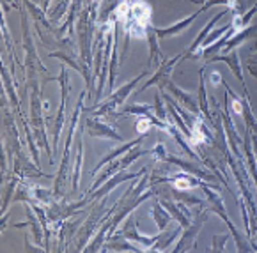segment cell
I'll use <instances>...</instances> for the list:
<instances>
[{
    "label": "cell",
    "mask_w": 257,
    "mask_h": 253,
    "mask_svg": "<svg viewBox=\"0 0 257 253\" xmlns=\"http://www.w3.org/2000/svg\"><path fill=\"white\" fill-rule=\"evenodd\" d=\"M149 71H142L137 78H133L130 83H124L121 89H117L115 92H112V94L106 98L105 103H101V105H96L92 106V108H89V112H91L92 115H96V117H99V115H108L112 114L113 110L117 108V106H121L122 103L126 101V98H128L130 94H132V91L135 89V85L140 82V80L144 78V76H148Z\"/></svg>",
    "instance_id": "1"
},
{
    "label": "cell",
    "mask_w": 257,
    "mask_h": 253,
    "mask_svg": "<svg viewBox=\"0 0 257 253\" xmlns=\"http://www.w3.org/2000/svg\"><path fill=\"white\" fill-rule=\"evenodd\" d=\"M201 188H202V191L206 193V198H208L209 204L213 205L215 212L220 216V218L223 219V221L227 223V225H229V228H231L232 235H234V239H236V249H238V251H248V249H252L250 246H246V241H243V237L239 235V232L236 230L234 223H232L231 219H229V216H227L225 205H223V200H222V196H220V193H218V188H216V186L209 188V186L206 184V182H202Z\"/></svg>",
    "instance_id": "2"
},
{
    "label": "cell",
    "mask_w": 257,
    "mask_h": 253,
    "mask_svg": "<svg viewBox=\"0 0 257 253\" xmlns=\"http://www.w3.org/2000/svg\"><path fill=\"white\" fill-rule=\"evenodd\" d=\"M208 216H209V211L193 212V221L190 223V227L185 228V232H183L181 239H179V242H178V246L174 248V251H185V249H188L190 242H195L197 241V235L201 234L202 225L206 223Z\"/></svg>",
    "instance_id": "3"
},
{
    "label": "cell",
    "mask_w": 257,
    "mask_h": 253,
    "mask_svg": "<svg viewBox=\"0 0 257 253\" xmlns=\"http://www.w3.org/2000/svg\"><path fill=\"white\" fill-rule=\"evenodd\" d=\"M151 168V165L149 166H144V168H140L139 172H124V170H121V172H117L115 175H112V177L106 181V184H103L101 188L98 189V191H92L91 193V196H89V200H94V198H105L106 195H108L110 191H112L113 188H117L121 182H124V181H132V179H137V177H140V175L144 174L146 170H149Z\"/></svg>",
    "instance_id": "4"
},
{
    "label": "cell",
    "mask_w": 257,
    "mask_h": 253,
    "mask_svg": "<svg viewBox=\"0 0 257 253\" xmlns=\"http://www.w3.org/2000/svg\"><path fill=\"white\" fill-rule=\"evenodd\" d=\"M162 161H167V163H172V165H178L179 168H183L185 172H188V174L195 175V177L202 179V181H208V182H215L216 184V177L213 174H209L208 170H206L204 166L199 165V163L193 159V161H186V159H181V158H176V156H170V154H165L163 156Z\"/></svg>",
    "instance_id": "5"
},
{
    "label": "cell",
    "mask_w": 257,
    "mask_h": 253,
    "mask_svg": "<svg viewBox=\"0 0 257 253\" xmlns=\"http://www.w3.org/2000/svg\"><path fill=\"white\" fill-rule=\"evenodd\" d=\"M160 89H169V92L172 94V98L174 99H178L179 103H181L183 106H185L186 110H188L190 114H193V115H199V112H201V108H199V101H197L195 98H193L192 94H188V92H185V91H181V89L176 85L174 82L170 78H167L165 82L160 85Z\"/></svg>",
    "instance_id": "6"
},
{
    "label": "cell",
    "mask_w": 257,
    "mask_h": 253,
    "mask_svg": "<svg viewBox=\"0 0 257 253\" xmlns=\"http://www.w3.org/2000/svg\"><path fill=\"white\" fill-rule=\"evenodd\" d=\"M183 59V53H179V55H176L174 59H172V61H163L162 62V66H160L158 69H156V73L155 75L151 76V78L148 80V82L144 83V85H142V87H139L135 91V94H140V92H144L146 89H149V87H153V85H156V83H158V85H162L163 82H165L167 78H169V75L170 73H172V69H174V66L178 64L179 61H181Z\"/></svg>",
    "instance_id": "7"
},
{
    "label": "cell",
    "mask_w": 257,
    "mask_h": 253,
    "mask_svg": "<svg viewBox=\"0 0 257 253\" xmlns=\"http://www.w3.org/2000/svg\"><path fill=\"white\" fill-rule=\"evenodd\" d=\"M223 15H227V8L223 9L222 13H218V15L215 16L213 20H209L208 25L202 29V32L195 38V41L190 45V48L186 50L185 53H183V59H197V57H201V53H202V43H204V39L208 38V34L211 32V27H215V23L218 22L220 18H223Z\"/></svg>",
    "instance_id": "8"
},
{
    "label": "cell",
    "mask_w": 257,
    "mask_h": 253,
    "mask_svg": "<svg viewBox=\"0 0 257 253\" xmlns=\"http://www.w3.org/2000/svg\"><path fill=\"white\" fill-rule=\"evenodd\" d=\"M117 235H122L126 241L139 242V244L142 246V249H151L153 246H155V242L158 241V235H153V237H149V235H140L139 228H137V223H130V221H126L124 228L119 230Z\"/></svg>",
    "instance_id": "9"
},
{
    "label": "cell",
    "mask_w": 257,
    "mask_h": 253,
    "mask_svg": "<svg viewBox=\"0 0 257 253\" xmlns=\"http://www.w3.org/2000/svg\"><path fill=\"white\" fill-rule=\"evenodd\" d=\"M222 121H223V126H225V135H227V140H229V144H231L232 152L236 154V158L241 159V152H239L238 145L243 144V140H241V136L238 135V131H236L232 119L229 117V106H227V103H225V110H223V114H222Z\"/></svg>",
    "instance_id": "10"
},
{
    "label": "cell",
    "mask_w": 257,
    "mask_h": 253,
    "mask_svg": "<svg viewBox=\"0 0 257 253\" xmlns=\"http://www.w3.org/2000/svg\"><path fill=\"white\" fill-rule=\"evenodd\" d=\"M85 128H87L91 136H101V138H112V140H117V142H122V136L112 126L103 124V122L96 121V119H87L85 121Z\"/></svg>",
    "instance_id": "11"
},
{
    "label": "cell",
    "mask_w": 257,
    "mask_h": 253,
    "mask_svg": "<svg viewBox=\"0 0 257 253\" xmlns=\"http://www.w3.org/2000/svg\"><path fill=\"white\" fill-rule=\"evenodd\" d=\"M208 62H225L229 68H231V71L234 73V76L239 80L241 83H245V80H243V73H241V62H239V52L238 50H232V52L225 53V55H211V57L206 59Z\"/></svg>",
    "instance_id": "12"
},
{
    "label": "cell",
    "mask_w": 257,
    "mask_h": 253,
    "mask_svg": "<svg viewBox=\"0 0 257 253\" xmlns=\"http://www.w3.org/2000/svg\"><path fill=\"white\" fill-rule=\"evenodd\" d=\"M201 15V13L197 11V13H193V15H190L188 18H185V20H179L178 23H174V25H170V27H165V29H156V34H158V38L160 39H165V38H170V36H178V34H181L183 31H186L190 25H192L193 22H195V18L197 16Z\"/></svg>",
    "instance_id": "13"
},
{
    "label": "cell",
    "mask_w": 257,
    "mask_h": 253,
    "mask_svg": "<svg viewBox=\"0 0 257 253\" xmlns=\"http://www.w3.org/2000/svg\"><path fill=\"white\" fill-rule=\"evenodd\" d=\"M144 136H146V135H142V133H140L139 138H137V140H133V142H128V144H124V145H121V147H117V149H113V151H110L108 154H106L105 158H103L101 161H99L98 165H96V168H94V170H92V172H94V174H96V172H98L99 168H101V166L108 165L110 161H113V159H117L121 154H126V152H128V151H132L133 147H137V145H139L140 142L144 140Z\"/></svg>",
    "instance_id": "14"
},
{
    "label": "cell",
    "mask_w": 257,
    "mask_h": 253,
    "mask_svg": "<svg viewBox=\"0 0 257 253\" xmlns=\"http://www.w3.org/2000/svg\"><path fill=\"white\" fill-rule=\"evenodd\" d=\"M148 41H149V55H151V59H149V66H158L163 62V55L162 52H160V46H158V34H156V29L149 23L148 25Z\"/></svg>",
    "instance_id": "15"
},
{
    "label": "cell",
    "mask_w": 257,
    "mask_h": 253,
    "mask_svg": "<svg viewBox=\"0 0 257 253\" xmlns=\"http://www.w3.org/2000/svg\"><path fill=\"white\" fill-rule=\"evenodd\" d=\"M181 232H183V227H176L174 230H167V228L165 230H162V234H158V241L155 242V246L151 248V251H165V249L172 244V241H174Z\"/></svg>",
    "instance_id": "16"
},
{
    "label": "cell",
    "mask_w": 257,
    "mask_h": 253,
    "mask_svg": "<svg viewBox=\"0 0 257 253\" xmlns=\"http://www.w3.org/2000/svg\"><path fill=\"white\" fill-rule=\"evenodd\" d=\"M253 31H255V27L248 25L246 29H241V31H238V34H232L231 39H229V43L223 46V52L229 53V52H232V50H236L239 45H241V43H245L248 38H252Z\"/></svg>",
    "instance_id": "17"
},
{
    "label": "cell",
    "mask_w": 257,
    "mask_h": 253,
    "mask_svg": "<svg viewBox=\"0 0 257 253\" xmlns=\"http://www.w3.org/2000/svg\"><path fill=\"white\" fill-rule=\"evenodd\" d=\"M199 108L202 110V115L206 117V121L213 122V117L209 114V103H208V92H206V82H204V68L201 69V82H199Z\"/></svg>",
    "instance_id": "18"
},
{
    "label": "cell",
    "mask_w": 257,
    "mask_h": 253,
    "mask_svg": "<svg viewBox=\"0 0 257 253\" xmlns=\"http://www.w3.org/2000/svg\"><path fill=\"white\" fill-rule=\"evenodd\" d=\"M153 218H155V221H156V225H158L160 230H165V228L169 227L172 216H170V212L163 207L162 202H155V205H153Z\"/></svg>",
    "instance_id": "19"
},
{
    "label": "cell",
    "mask_w": 257,
    "mask_h": 253,
    "mask_svg": "<svg viewBox=\"0 0 257 253\" xmlns=\"http://www.w3.org/2000/svg\"><path fill=\"white\" fill-rule=\"evenodd\" d=\"M257 13V4L252 6V9L250 11H246L245 15H234V18H232L231 25L234 31H241V29H246L250 23V20L253 18V15Z\"/></svg>",
    "instance_id": "20"
},
{
    "label": "cell",
    "mask_w": 257,
    "mask_h": 253,
    "mask_svg": "<svg viewBox=\"0 0 257 253\" xmlns=\"http://www.w3.org/2000/svg\"><path fill=\"white\" fill-rule=\"evenodd\" d=\"M106 241H108L106 249H115V251H139V248H135V246H132L126 241H121V239H117V237H110V239H106Z\"/></svg>",
    "instance_id": "21"
},
{
    "label": "cell",
    "mask_w": 257,
    "mask_h": 253,
    "mask_svg": "<svg viewBox=\"0 0 257 253\" xmlns=\"http://www.w3.org/2000/svg\"><path fill=\"white\" fill-rule=\"evenodd\" d=\"M155 112H156V117L158 119H162L163 122H169V114H167V110H165V106H163V96H162V92H156V96H155Z\"/></svg>",
    "instance_id": "22"
},
{
    "label": "cell",
    "mask_w": 257,
    "mask_h": 253,
    "mask_svg": "<svg viewBox=\"0 0 257 253\" xmlns=\"http://www.w3.org/2000/svg\"><path fill=\"white\" fill-rule=\"evenodd\" d=\"M229 239V235H213V249L215 251H223V246H225V241Z\"/></svg>",
    "instance_id": "23"
},
{
    "label": "cell",
    "mask_w": 257,
    "mask_h": 253,
    "mask_svg": "<svg viewBox=\"0 0 257 253\" xmlns=\"http://www.w3.org/2000/svg\"><path fill=\"white\" fill-rule=\"evenodd\" d=\"M209 80H211L213 85H218V83L222 82V76H220V73H218V71H215L211 76H209Z\"/></svg>",
    "instance_id": "24"
},
{
    "label": "cell",
    "mask_w": 257,
    "mask_h": 253,
    "mask_svg": "<svg viewBox=\"0 0 257 253\" xmlns=\"http://www.w3.org/2000/svg\"><path fill=\"white\" fill-rule=\"evenodd\" d=\"M246 66H248V71H250V75H252L253 78H257V69H255V62H253L252 59H250V61H248V64H246Z\"/></svg>",
    "instance_id": "25"
},
{
    "label": "cell",
    "mask_w": 257,
    "mask_h": 253,
    "mask_svg": "<svg viewBox=\"0 0 257 253\" xmlns=\"http://www.w3.org/2000/svg\"><path fill=\"white\" fill-rule=\"evenodd\" d=\"M48 2H50V0H39V4H41L43 11H46V8H48Z\"/></svg>",
    "instance_id": "26"
},
{
    "label": "cell",
    "mask_w": 257,
    "mask_h": 253,
    "mask_svg": "<svg viewBox=\"0 0 257 253\" xmlns=\"http://www.w3.org/2000/svg\"><path fill=\"white\" fill-rule=\"evenodd\" d=\"M101 2H105V0H101Z\"/></svg>",
    "instance_id": "27"
}]
</instances>
